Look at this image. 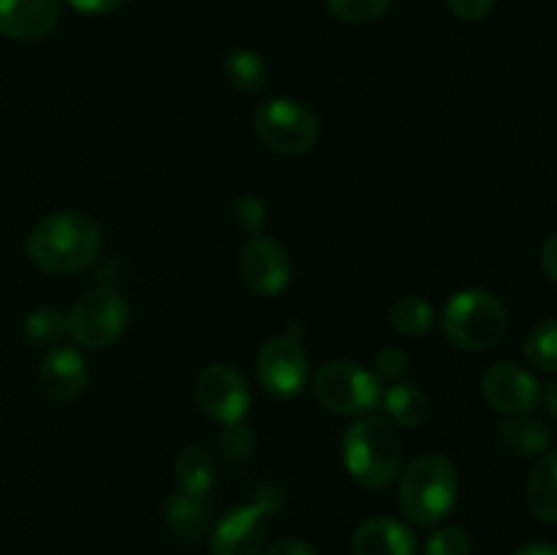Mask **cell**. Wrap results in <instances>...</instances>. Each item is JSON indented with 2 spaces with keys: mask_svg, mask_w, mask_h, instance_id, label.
Segmentation results:
<instances>
[{
  "mask_svg": "<svg viewBox=\"0 0 557 555\" xmlns=\"http://www.w3.org/2000/svg\"><path fill=\"white\" fill-rule=\"evenodd\" d=\"M101 243V226L87 212L65 210L44 218L30 229L27 256L38 270L74 275L98 259Z\"/></svg>",
  "mask_w": 557,
  "mask_h": 555,
  "instance_id": "1",
  "label": "cell"
},
{
  "mask_svg": "<svg viewBox=\"0 0 557 555\" xmlns=\"http://www.w3.org/2000/svg\"><path fill=\"white\" fill-rule=\"evenodd\" d=\"M397 504L413 526H438L451 515L460 495L457 468L444 455H422L397 473Z\"/></svg>",
  "mask_w": 557,
  "mask_h": 555,
  "instance_id": "2",
  "label": "cell"
},
{
  "mask_svg": "<svg viewBox=\"0 0 557 555\" xmlns=\"http://www.w3.org/2000/svg\"><path fill=\"white\" fill-rule=\"evenodd\" d=\"M343 460L362 488H386L403 471V435L386 417L357 419L343 439Z\"/></svg>",
  "mask_w": 557,
  "mask_h": 555,
  "instance_id": "3",
  "label": "cell"
},
{
  "mask_svg": "<svg viewBox=\"0 0 557 555\" xmlns=\"http://www.w3.org/2000/svg\"><path fill=\"white\" fill-rule=\"evenodd\" d=\"M446 337L466 351H490L509 330V310L484 288H462L446 303L441 316Z\"/></svg>",
  "mask_w": 557,
  "mask_h": 555,
  "instance_id": "4",
  "label": "cell"
},
{
  "mask_svg": "<svg viewBox=\"0 0 557 555\" xmlns=\"http://www.w3.org/2000/svg\"><path fill=\"white\" fill-rule=\"evenodd\" d=\"M313 395L330 414L359 417L370 414L381 403V379L348 359L321 365L313 375Z\"/></svg>",
  "mask_w": 557,
  "mask_h": 555,
  "instance_id": "5",
  "label": "cell"
},
{
  "mask_svg": "<svg viewBox=\"0 0 557 555\" xmlns=\"http://www.w3.org/2000/svg\"><path fill=\"white\" fill-rule=\"evenodd\" d=\"M128 316V303L114 288H92L65 313V335L82 348H107L123 335Z\"/></svg>",
  "mask_w": 557,
  "mask_h": 555,
  "instance_id": "6",
  "label": "cell"
},
{
  "mask_svg": "<svg viewBox=\"0 0 557 555\" xmlns=\"http://www.w3.org/2000/svg\"><path fill=\"white\" fill-rule=\"evenodd\" d=\"M253 131L281 156H305L319 139V118L294 98H270L253 112Z\"/></svg>",
  "mask_w": 557,
  "mask_h": 555,
  "instance_id": "7",
  "label": "cell"
},
{
  "mask_svg": "<svg viewBox=\"0 0 557 555\" xmlns=\"http://www.w3.org/2000/svg\"><path fill=\"white\" fill-rule=\"evenodd\" d=\"M283 495L275 484L259 490L253 504H245L221 517L210 536L212 555H259L267 539V520L281 509Z\"/></svg>",
  "mask_w": 557,
  "mask_h": 555,
  "instance_id": "8",
  "label": "cell"
},
{
  "mask_svg": "<svg viewBox=\"0 0 557 555\" xmlns=\"http://www.w3.org/2000/svg\"><path fill=\"white\" fill-rule=\"evenodd\" d=\"M308 351H305L302 341L294 332H283V335L270 337L259 348L256 375H259V384L270 395L283 397V400L299 395L305 390V384H308Z\"/></svg>",
  "mask_w": 557,
  "mask_h": 555,
  "instance_id": "9",
  "label": "cell"
},
{
  "mask_svg": "<svg viewBox=\"0 0 557 555\" xmlns=\"http://www.w3.org/2000/svg\"><path fill=\"white\" fill-rule=\"evenodd\" d=\"M196 403L215 422H239L250 408L248 381L239 370L228 368V365H207L196 379Z\"/></svg>",
  "mask_w": 557,
  "mask_h": 555,
  "instance_id": "10",
  "label": "cell"
},
{
  "mask_svg": "<svg viewBox=\"0 0 557 555\" xmlns=\"http://www.w3.org/2000/svg\"><path fill=\"white\" fill-rule=\"evenodd\" d=\"M542 386L536 373L515 362H498L482 375L484 400L506 417L531 414L542 403Z\"/></svg>",
  "mask_w": 557,
  "mask_h": 555,
  "instance_id": "11",
  "label": "cell"
},
{
  "mask_svg": "<svg viewBox=\"0 0 557 555\" xmlns=\"http://www.w3.org/2000/svg\"><path fill=\"white\" fill-rule=\"evenodd\" d=\"M239 278L259 297H275L292 281V259L275 239H248L239 254Z\"/></svg>",
  "mask_w": 557,
  "mask_h": 555,
  "instance_id": "12",
  "label": "cell"
},
{
  "mask_svg": "<svg viewBox=\"0 0 557 555\" xmlns=\"http://www.w3.org/2000/svg\"><path fill=\"white\" fill-rule=\"evenodd\" d=\"M60 20V0H0V33L14 41L49 36Z\"/></svg>",
  "mask_w": 557,
  "mask_h": 555,
  "instance_id": "13",
  "label": "cell"
},
{
  "mask_svg": "<svg viewBox=\"0 0 557 555\" xmlns=\"http://www.w3.org/2000/svg\"><path fill=\"white\" fill-rule=\"evenodd\" d=\"M38 381H41V390L47 392L52 400H74V397H79L87 386L85 357H82L76 348L54 346L52 351L41 359Z\"/></svg>",
  "mask_w": 557,
  "mask_h": 555,
  "instance_id": "14",
  "label": "cell"
},
{
  "mask_svg": "<svg viewBox=\"0 0 557 555\" xmlns=\"http://www.w3.org/2000/svg\"><path fill=\"white\" fill-rule=\"evenodd\" d=\"M351 555H417V536L395 517H370L354 531Z\"/></svg>",
  "mask_w": 557,
  "mask_h": 555,
  "instance_id": "15",
  "label": "cell"
},
{
  "mask_svg": "<svg viewBox=\"0 0 557 555\" xmlns=\"http://www.w3.org/2000/svg\"><path fill=\"white\" fill-rule=\"evenodd\" d=\"M495 444L515 457H542L553 446V430L547 422L520 414V417H506L495 428Z\"/></svg>",
  "mask_w": 557,
  "mask_h": 555,
  "instance_id": "16",
  "label": "cell"
},
{
  "mask_svg": "<svg viewBox=\"0 0 557 555\" xmlns=\"http://www.w3.org/2000/svg\"><path fill=\"white\" fill-rule=\"evenodd\" d=\"M381 403L386 408V419L392 424H400V428L417 430L433 414V400H430L428 392L417 384H392L389 390L381 395Z\"/></svg>",
  "mask_w": 557,
  "mask_h": 555,
  "instance_id": "17",
  "label": "cell"
},
{
  "mask_svg": "<svg viewBox=\"0 0 557 555\" xmlns=\"http://www.w3.org/2000/svg\"><path fill=\"white\" fill-rule=\"evenodd\" d=\"M528 509L544 526L557 522V457L555 452H544L533 466L528 479Z\"/></svg>",
  "mask_w": 557,
  "mask_h": 555,
  "instance_id": "18",
  "label": "cell"
},
{
  "mask_svg": "<svg viewBox=\"0 0 557 555\" xmlns=\"http://www.w3.org/2000/svg\"><path fill=\"white\" fill-rule=\"evenodd\" d=\"M163 517H166V526L172 528L174 536L183 539V542H196L205 531L207 517H210V501H207V495H190L177 490L163 504Z\"/></svg>",
  "mask_w": 557,
  "mask_h": 555,
  "instance_id": "19",
  "label": "cell"
},
{
  "mask_svg": "<svg viewBox=\"0 0 557 555\" xmlns=\"http://www.w3.org/2000/svg\"><path fill=\"white\" fill-rule=\"evenodd\" d=\"M174 479H177L183 493H190V495L210 493L212 482H215V460H212L210 449L201 444L183 446L177 460H174Z\"/></svg>",
  "mask_w": 557,
  "mask_h": 555,
  "instance_id": "20",
  "label": "cell"
},
{
  "mask_svg": "<svg viewBox=\"0 0 557 555\" xmlns=\"http://www.w3.org/2000/svg\"><path fill=\"white\" fill-rule=\"evenodd\" d=\"M223 76H226V82L234 90L256 96V92H261L267 87L270 71H267L264 58L256 49L237 47L223 58Z\"/></svg>",
  "mask_w": 557,
  "mask_h": 555,
  "instance_id": "21",
  "label": "cell"
},
{
  "mask_svg": "<svg viewBox=\"0 0 557 555\" xmlns=\"http://www.w3.org/2000/svg\"><path fill=\"white\" fill-rule=\"evenodd\" d=\"M392 330L403 337H422L424 332L433 330L435 313L430 308L428 299L417 297V294H406L397 299L389 310Z\"/></svg>",
  "mask_w": 557,
  "mask_h": 555,
  "instance_id": "22",
  "label": "cell"
},
{
  "mask_svg": "<svg viewBox=\"0 0 557 555\" xmlns=\"http://www.w3.org/2000/svg\"><path fill=\"white\" fill-rule=\"evenodd\" d=\"M522 354H525L528 365H533L542 373H555L557 370V324L553 319L542 321L528 332L525 343H522Z\"/></svg>",
  "mask_w": 557,
  "mask_h": 555,
  "instance_id": "23",
  "label": "cell"
},
{
  "mask_svg": "<svg viewBox=\"0 0 557 555\" xmlns=\"http://www.w3.org/2000/svg\"><path fill=\"white\" fill-rule=\"evenodd\" d=\"M25 337L33 346H54L65 337V316L54 308H38L25 319Z\"/></svg>",
  "mask_w": 557,
  "mask_h": 555,
  "instance_id": "24",
  "label": "cell"
},
{
  "mask_svg": "<svg viewBox=\"0 0 557 555\" xmlns=\"http://www.w3.org/2000/svg\"><path fill=\"white\" fill-rule=\"evenodd\" d=\"M330 14L348 25H368L392 9V0H324Z\"/></svg>",
  "mask_w": 557,
  "mask_h": 555,
  "instance_id": "25",
  "label": "cell"
},
{
  "mask_svg": "<svg viewBox=\"0 0 557 555\" xmlns=\"http://www.w3.org/2000/svg\"><path fill=\"white\" fill-rule=\"evenodd\" d=\"M232 218H234V226H237L245 237L248 239L261 237V232H264L267 226L264 201L256 199V196H239V199L234 201Z\"/></svg>",
  "mask_w": 557,
  "mask_h": 555,
  "instance_id": "26",
  "label": "cell"
},
{
  "mask_svg": "<svg viewBox=\"0 0 557 555\" xmlns=\"http://www.w3.org/2000/svg\"><path fill=\"white\" fill-rule=\"evenodd\" d=\"M424 555H471V536L460 526H444L430 533Z\"/></svg>",
  "mask_w": 557,
  "mask_h": 555,
  "instance_id": "27",
  "label": "cell"
},
{
  "mask_svg": "<svg viewBox=\"0 0 557 555\" xmlns=\"http://www.w3.org/2000/svg\"><path fill=\"white\" fill-rule=\"evenodd\" d=\"M218 441H221V449L226 452L228 460H245V457L253 455L256 449V435L250 433L248 428H243L239 422L226 424Z\"/></svg>",
  "mask_w": 557,
  "mask_h": 555,
  "instance_id": "28",
  "label": "cell"
},
{
  "mask_svg": "<svg viewBox=\"0 0 557 555\" xmlns=\"http://www.w3.org/2000/svg\"><path fill=\"white\" fill-rule=\"evenodd\" d=\"M408 368H411V357L403 348L386 346L375 354V375L379 379L397 381L408 373Z\"/></svg>",
  "mask_w": 557,
  "mask_h": 555,
  "instance_id": "29",
  "label": "cell"
},
{
  "mask_svg": "<svg viewBox=\"0 0 557 555\" xmlns=\"http://www.w3.org/2000/svg\"><path fill=\"white\" fill-rule=\"evenodd\" d=\"M495 3H498V0H446L451 14L460 16V20L466 22L484 20V16L495 9Z\"/></svg>",
  "mask_w": 557,
  "mask_h": 555,
  "instance_id": "30",
  "label": "cell"
},
{
  "mask_svg": "<svg viewBox=\"0 0 557 555\" xmlns=\"http://www.w3.org/2000/svg\"><path fill=\"white\" fill-rule=\"evenodd\" d=\"M71 9L82 11V14H90V16H98V14H109V11H114L117 5H123V0H69Z\"/></svg>",
  "mask_w": 557,
  "mask_h": 555,
  "instance_id": "31",
  "label": "cell"
},
{
  "mask_svg": "<svg viewBox=\"0 0 557 555\" xmlns=\"http://www.w3.org/2000/svg\"><path fill=\"white\" fill-rule=\"evenodd\" d=\"M264 555H315V550L302 539H281Z\"/></svg>",
  "mask_w": 557,
  "mask_h": 555,
  "instance_id": "32",
  "label": "cell"
},
{
  "mask_svg": "<svg viewBox=\"0 0 557 555\" xmlns=\"http://www.w3.org/2000/svg\"><path fill=\"white\" fill-rule=\"evenodd\" d=\"M542 270L547 275V281H557V239L555 234H549L547 243L542 248Z\"/></svg>",
  "mask_w": 557,
  "mask_h": 555,
  "instance_id": "33",
  "label": "cell"
},
{
  "mask_svg": "<svg viewBox=\"0 0 557 555\" xmlns=\"http://www.w3.org/2000/svg\"><path fill=\"white\" fill-rule=\"evenodd\" d=\"M511 555H557V553L549 542H531V544H522V547L515 550Z\"/></svg>",
  "mask_w": 557,
  "mask_h": 555,
  "instance_id": "34",
  "label": "cell"
},
{
  "mask_svg": "<svg viewBox=\"0 0 557 555\" xmlns=\"http://www.w3.org/2000/svg\"><path fill=\"white\" fill-rule=\"evenodd\" d=\"M542 403H544V408H547L549 417H557V384L555 381H549V384L542 386Z\"/></svg>",
  "mask_w": 557,
  "mask_h": 555,
  "instance_id": "35",
  "label": "cell"
}]
</instances>
